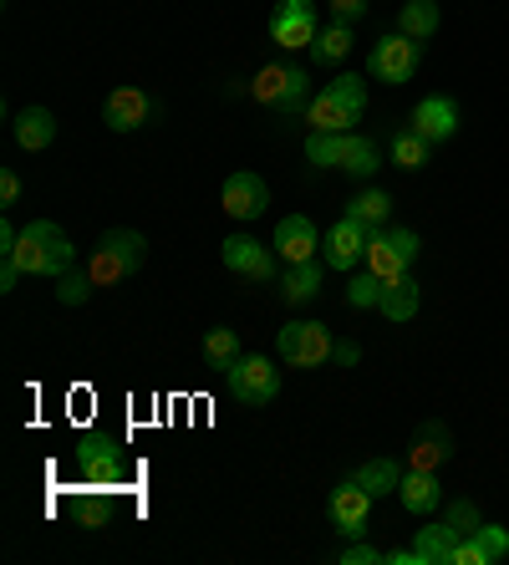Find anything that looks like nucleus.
<instances>
[{
    "label": "nucleus",
    "mask_w": 509,
    "mask_h": 565,
    "mask_svg": "<svg viewBox=\"0 0 509 565\" xmlns=\"http://www.w3.org/2000/svg\"><path fill=\"white\" fill-rule=\"evenodd\" d=\"M367 514H372V494H367L357 479H347V484L331 489V525H337L347 540H362Z\"/></svg>",
    "instance_id": "15"
},
{
    "label": "nucleus",
    "mask_w": 509,
    "mask_h": 565,
    "mask_svg": "<svg viewBox=\"0 0 509 565\" xmlns=\"http://www.w3.org/2000/svg\"><path fill=\"white\" fill-rule=\"evenodd\" d=\"M220 199H224V214H230V220H261L265 204H271V189H265L261 173L240 169V173H230V179H224V194Z\"/></svg>",
    "instance_id": "12"
},
{
    "label": "nucleus",
    "mask_w": 509,
    "mask_h": 565,
    "mask_svg": "<svg viewBox=\"0 0 509 565\" xmlns=\"http://www.w3.org/2000/svg\"><path fill=\"white\" fill-rule=\"evenodd\" d=\"M144 255H148V245H144V235H138V230H107V235L97 239V250H92L87 270H92V280H97V286H118V280L138 276Z\"/></svg>",
    "instance_id": "3"
},
{
    "label": "nucleus",
    "mask_w": 509,
    "mask_h": 565,
    "mask_svg": "<svg viewBox=\"0 0 509 565\" xmlns=\"http://www.w3.org/2000/svg\"><path fill=\"white\" fill-rule=\"evenodd\" d=\"M347 214H352L357 224H367V230H388V214H392V199L382 194V189H362V194L347 204Z\"/></svg>",
    "instance_id": "27"
},
{
    "label": "nucleus",
    "mask_w": 509,
    "mask_h": 565,
    "mask_svg": "<svg viewBox=\"0 0 509 565\" xmlns=\"http://www.w3.org/2000/svg\"><path fill=\"white\" fill-rule=\"evenodd\" d=\"M367 239H372V230L357 224L352 214H341V220L327 230V239H321L327 265L331 270H357V265H367Z\"/></svg>",
    "instance_id": "10"
},
{
    "label": "nucleus",
    "mask_w": 509,
    "mask_h": 565,
    "mask_svg": "<svg viewBox=\"0 0 509 565\" xmlns=\"http://www.w3.org/2000/svg\"><path fill=\"white\" fill-rule=\"evenodd\" d=\"M311 52H316V62H341V56L352 52V26L347 21H331L327 31H316V41H311Z\"/></svg>",
    "instance_id": "30"
},
{
    "label": "nucleus",
    "mask_w": 509,
    "mask_h": 565,
    "mask_svg": "<svg viewBox=\"0 0 509 565\" xmlns=\"http://www.w3.org/2000/svg\"><path fill=\"white\" fill-rule=\"evenodd\" d=\"M418 52H423V41L392 31V36H382L378 46H372L367 72H372L378 82H388V87H403V82H413V72H418Z\"/></svg>",
    "instance_id": "6"
},
{
    "label": "nucleus",
    "mask_w": 509,
    "mask_h": 565,
    "mask_svg": "<svg viewBox=\"0 0 509 565\" xmlns=\"http://www.w3.org/2000/svg\"><path fill=\"white\" fill-rule=\"evenodd\" d=\"M331 331L321 321H286L280 337H275V352L286 367H327L331 362Z\"/></svg>",
    "instance_id": "5"
},
{
    "label": "nucleus",
    "mask_w": 509,
    "mask_h": 565,
    "mask_svg": "<svg viewBox=\"0 0 509 565\" xmlns=\"http://www.w3.org/2000/svg\"><path fill=\"white\" fill-rule=\"evenodd\" d=\"M341 169L357 173V179H372V173L382 169L378 143H372V138H352V132H347V148H341Z\"/></svg>",
    "instance_id": "29"
},
{
    "label": "nucleus",
    "mask_w": 509,
    "mask_h": 565,
    "mask_svg": "<svg viewBox=\"0 0 509 565\" xmlns=\"http://www.w3.org/2000/svg\"><path fill=\"white\" fill-rule=\"evenodd\" d=\"M224 382H230V393H235L245 408H265V403H275V393H280V372H275L271 356H240L235 367L224 372Z\"/></svg>",
    "instance_id": "7"
},
{
    "label": "nucleus",
    "mask_w": 509,
    "mask_h": 565,
    "mask_svg": "<svg viewBox=\"0 0 509 565\" xmlns=\"http://www.w3.org/2000/svg\"><path fill=\"white\" fill-rule=\"evenodd\" d=\"M77 514L87 520V525H103L107 514H113V504L107 500H77Z\"/></svg>",
    "instance_id": "38"
},
{
    "label": "nucleus",
    "mask_w": 509,
    "mask_h": 565,
    "mask_svg": "<svg viewBox=\"0 0 509 565\" xmlns=\"http://www.w3.org/2000/svg\"><path fill=\"white\" fill-rule=\"evenodd\" d=\"M331 356H337L341 367H357V362H362V347H357V342H337V347H331Z\"/></svg>",
    "instance_id": "40"
},
{
    "label": "nucleus",
    "mask_w": 509,
    "mask_h": 565,
    "mask_svg": "<svg viewBox=\"0 0 509 565\" xmlns=\"http://www.w3.org/2000/svg\"><path fill=\"white\" fill-rule=\"evenodd\" d=\"M352 479L367 489V494H372V500H382V494H397V484H403V469H397L392 459H367L362 469L352 473Z\"/></svg>",
    "instance_id": "26"
},
{
    "label": "nucleus",
    "mask_w": 509,
    "mask_h": 565,
    "mask_svg": "<svg viewBox=\"0 0 509 565\" xmlns=\"http://www.w3.org/2000/svg\"><path fill=\"white\" fill-rule=\"evenodd\" d=\"M382 286H388V280L372 276V270H352V286H347V306H357V311L378 306V301H382Z\"/></svg>",
    "instance_id": "33"
},
{
    "label": "nucleus",
    "mask_w": 509,
    "mask_h": 565,
    "mask_svg": "<svg viewBox=\"0 0 509 565\" xmlns=\"http://www.w3.org/2000/svg\"><path fill=\"white\" fill-rule=\"evenodd\" d=\"M397 500H403L407 514H433L444 504V489H438V473L428 469H403V484H397Z\"/></svg>",
    "instance_id": "19"
},
{
    "label": "nucleus",
    "mask_w": 509,
    "mask_h": 565,
    "mask_svg": "<svg viewBox=\"0 0 509 565\" xmlns=\"http://www.w3.org/2000/svg\"><path fill=\"white\" fill-rule=\"evenodd\" d=\"M341 565H382V551H372V545H362V540H352V545L341 551Z\"/></svg>",
    "instance_id": "36"
},
{
    "label": "nucleus",
    "mask_w": 509,
    "mask_h": 565,
    "mask_svg": "<svg viewBox=\"0 0 509 565\" xmlns=\"http://www.w3.org/2000/svg\"><path fill=\"white\" fill-rule=\"evenodd\" d=\"M341 148H347V132H311L306 138V158L316 169H341Z\"/></svg>",
    "instance_id": "32"
},
{
    "label": "nucleus",
    "mask_w": 509,
    "mask_h": 565,
    "mask_svg": "<svg viewBox=\"0 0 509 565\" xmlns=\"http://www.w3.org/2000/svg\"><path fill=\"white\" fill-rule=\"evenodd\" d=\"M275 255L286 265L316 260V224L306 214H286V220L275 224Z\"/></svg>",
    "instance_id": "18"
},
{
    "label": "nucleus",
    "mask_w": 509,
    "mask_h": 565,
    "mask_svg": "<svg viewBox=\"0 0 509 565\" xmlns=\"http://www.w3.org/2000/svg\"><path fill=\"white\" fill-rule=\"evenodd\" d=\"M428 138H418V132L407 128V132H392V163L397 169H407V173H418L423 163H428Z\"/></svg>",
    "instance_id": "31"
},
{
    "label": "nucleus",
    "mask_w": 509,
    "mask_h": 565,
    "mask_svg": "<svg viewBox=\"0 0 509 565\" xmlns=\"http://www.w3.org/2000/svg\"><path fill=\"white\" fill-rule=\"evenodd\" d=\"M52 138H56L52 107H26V113H15V143L26 148V153H41V148H52Z\"/></svg>",
    "instance_id": "23"
},
{
    "label": "nucleus",
    "mask_w": 509,
    "mask_h": 565,
    "mask_svg": "<svg viewBox=\"0 0 509 565\" xmlns=\"http://www.w3.org/2000/svg\"><path fill=\"white\" fill-rule=\"evenodd\" d=\"M367 113V82L362 77H337L327 93H316L306 103V122L311 132H352V122Z\"/></svg>",
    "instance_id": "2"
},
{
    "label": "nucleus",
    "mask_w": 509,
    "mask_h": 565,
    "mask_svg": "<svg viewBox=\"0 0 509 565\" xmlns=\"http://www.w3.org/2000/svg\"><path fill=\"white\" fill-rule=\"evenodd\" d=\"M15 199H21V179H15V169H6V173H0V204L11 210Z\"/></svg>",
    "instance_id": "39"
},
{
    "label": "nucleus",
    "mask_w": 509,
    "mask_h": 565,
    "mask_svg": "<svg viewBox=\"0 0 509 565\" xmlns=\"http://www.w3.org/2000/svg\"><path fill=\"white\" fill-rule=\"evenodd\" d=\"M220 255H224V265H230L235 276H245V280H271V276H275L271 245H261L255 235H230Z\"/></svg>",
    "instance_id": "14"
},
{
    "label": "nucleus",
    "mask_w": 509,
    "mask_h": 565,
    "mask_svg": "<svg viewBox=\"0 0 509 565\" xmlns=\"http://www.w3.org/2000/svg\"><path fill=\"white\" fill-rule=\"evenodd\" d=\"M413 260H418V235L413 230H372V239H367V270L372 276L392 280Z\"/></svg>",
    "instance_id": "8"
},
{
    "label": "nucleus",
    "mask_w": 509,
    "mask_h": 565,
    "mask_svg": "<svg viewBox=\"0 0 509 565\" xmlns=\"http://www.w3.org/2000/svg\"><path fill=\"white\" fill-rule=\"evenodd\" d=\"M11 260L21 265V276H52V280H62L66 270L77 265V245H72V235H66L62 224L31 220L26 230H21V245H15Z\"/></svg>",
    "instance_id": "1"
},
{
    "label": "nucleus",
    "mask_w": 509,
    "mask_h": 565,
    "mask_svg": "<svg viewBox=\"0 0 509 565\" xmlns=\"http://www.w3.org/2000/svg\"><path fill=\"white\" fill-rule=\"evenodd\" d=\"M92 286H97V280H92V270H66V276L56 280V301H62V306H82L92 296Z\"/></svg>",
    "instance_id": "34"
},
{
    "label": "nucleus",
    "mask_w": 509,
    "mask_h": 565,
    "mask_svg": "<svg viewBox=\"0 0 509 565\" xmlns=\"http://www.w3.org/2000/svg\"><path fill=\"white\" fill-rule=\"evenodd\" d=\"M240 356H245V352H240V337H235L230 327H214L210 337H204V362H210V367L220 372V377H224L230 367H235Z\"/></svg>",
    "instance_id": "28"
},
{
    "label": "nucleus",
    "mask_w": 509,
    "mask_h": 565,
    "mask_svg": "<svg viewBox=\"0 0 509 565\" xmlns=\"http://www.w3.org/2000/svg\"><path fill=\"white\" fill-rule=\"evenodd\" d=\"M458 530L448 525V520H438V525H423L418 535H413V555H418V565H448L458 551Z\"/></svg>",
    "instance_id": "21"
},
{
    "label": "nucleus",
    "mask_w": 509,
    "mask_h": 565,
    "mask_svg": "<svg viewBox=\"0 0 509 565\" xmlns=\"http://www.w3.org/2000/svg\"><path fill=\"white\" fill-rule=\"evenodd\" d=\"M280 296H286L290 306H306L321 296V265L316 260H300L286 270V280H280Z\"/></svg>",
    "instance_id": "25"
},
{
    "label": "nucleus",
    "mask_w": 509,
    "mask_h": 565,
    "mask_svg": "<svg viewBox=\"0 0 509 565\" xmlns=\"http://www.w3.org/2000/svg\"><path fill=\"white\" fill-rule=\"evenodd\" d=\"M438 0H407L403 11H397V31L403 36H413V41H428V36H438Z\"/></svg>",
    "instance_id": "24"
},
{
    "label": "nucleus",
    "mask_w": 509,
    "mask_h": 565,
    "mask_svg": "<svg viewBox=\"0 0 509 565\" xmlns=\"http://www.w3.org/2000/svg\"><path fill=\"white\" fill-rule=\"evenodd\" d=\"M444 520L458 530V535H474V530H479V510H474L469 500H454V504H448Z\"/></svg>",
    "instance_id": "35"
},
{
    "label": "nucleus",
    "mask_w": 509,
    "mask_h": 565,
    "mask_svg": "<svg viewBox=\"0 0 509 565\" xmlns=\"http://www.w3.org/2000/svg\"><path fill=\"white\" fill-rule=\"evenodd\" d=\"M331 15L352 26V21H362V15H367V0H331Z\"/></svg>",
    "instance_id": "37"
},
{
    "label": "nucleus",
    "mask_w": 509,
    "mask_h": 565,
    "mask_svg": "<svg viewBox=\"0 0 509 565\" xmlns=\"http://www.w3.org/2000/svg\"><path fill=\"white\" fill-rule=\"evenodd\" d=\"M509 555V530L505 525H479L474 535L458 540V551L448 565H495Z\"/></svg>",
    "instance_id": "17"
},
{
    "label": "nucleus",
    "mask_w": 509,
    "mask_h": 565,
    "mask_svg": "<svg viewBox=\"0 0 509 565\" xmlns=\"http://www.w3.org/2000/svg\"><path fill=\"white\" fill-rule=\"evenodd\" d=\"M255 103L275 107V113H296V107L311 103V72L296 62H280V66H265L261 77L250 82Z\"/></svg>",
    "instance_id": "4"
},
{
    "label": "nucleus",
    "mask_w": 509,
    "mask_h": 565,
    "mask_svg": "<svg viewBox=\"0 0 509 565\" xmlns=\"http://www.w3.org/2000/svg\"><path fill=\"white\" fill-rule=\"evenodd\" d=\"M271 36L275 46H311L316 41V11H311V0H280L271 15Z\"/></svg>",
    "instance_id": "13"
},
{
    "label": "nucleus",
    "mask_w": 509,
    "mask_h": 565,
    "mask_svg": "<svg viewBox=\"0 0 509 565\" xmlns=\"http://www.w3.org/2000/svg\"><path fill=\"white\" fill-rule=\"evenodd\" d=\"M15 280H21V265H15V260H0V290H15Z\"/></svg>",
    "instance_id": "41"
},
{
    "label": "nucleus",
    "mask_w": 509,
    "mask_h": 565,
    "mask_svg": "<svg viewBox=\"0 0 509 565\" xmlns=\"http://www.w3.org/2000/svg\"><path fill=\"white\" fill-rule=\"evenodd\" d=\"M418 306H423V290H418V280L407 276H392L388 286H382V301H378V311L388 316V321H397V327H403V321H413V316H418Z\"/></svg>",
    "instance_id": "20"
},
{
    "label": "nucleus",
    "mask_w": 509,
    "mask_h": 565,
    "mask_svg": "<svg viewBox=\"0 0 509 565\" xmlns=\"http://www.w3.org/2000/svg\"><path fill=\"white\" fill-rule=\"evenodd\" d=\"M407 122H413V132L428 138V143H448V138L458 132V103L454 97H423Z\"/></svg>",
    "instance_id": "16"
},
{
    "label": "nucleus",
    "mask_w": 509,
    "mask_h": 565,
    "mask_svg": "<svg viewBox=\"0 0 509 565\" xmlns=\"http://www.w3.org/2000/svg\"><path fill=\"white\" fill-rule=\"evenodd\" d=\"M153 118H158V103L144 87H118V93H107V103H103V122L113 132H138Z\"/></svg>",
    "instance_id": "11"
},
{
    "label": "nucleus",
    "mask_w": 509,
    "mask_h": 565,
    "mask_svg": "<svg viewBox=\"0 0 509 565\" xmlns=\"http://www.w3.org/2000/svg\"><path fill=\"white\" fill-rule=\"evenodd\" d=\"M77 463L92 489H118L132 479V463L123 459V448L113 444V438H87V444L77 448Z\"/></svg>",
    "instance_id": "9"
},
{
    "label": "nucleus",
    "mask_w": 509,
    "mask_h": 565,
    "mask_svg": "<svg viewBox=\"0 0 509 565\" xmlns=\"http://www.w3.org/2000/svg\"><path fill=\"white\" fill-rule=\"evenodd\" d=\"M448 428L444 423H423V434H418V444L407 448V469H428V473H438L448 463Z\"/></svg>",
    "instance_id": "22"
}]
</instances>
